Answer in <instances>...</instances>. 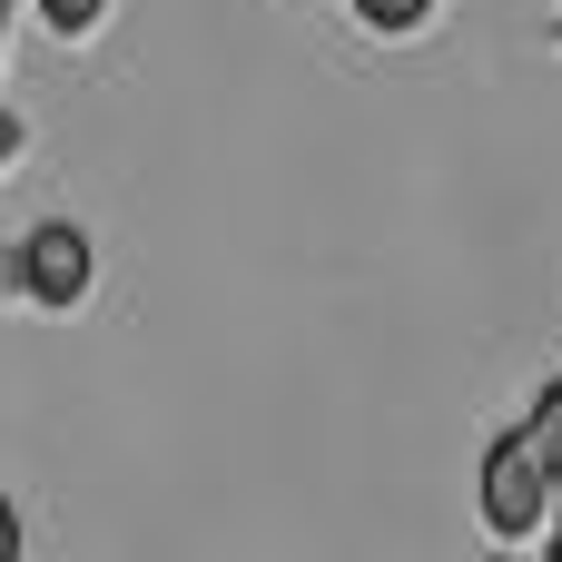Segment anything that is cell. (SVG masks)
Returning <instances> with one entry per match:
<instances>
[{
  "instance_id": "8fae6325",
  "label": "cell",
  "mask_w": 562,
  "mask_h": 562,
  "mask_svg": "<svg viewBox=\"0 0 562 562\" xmlns=\"http://www.w3.org/2000/svg\"><path fill=\"white\" fill-rule=\"evenodd\" d=\"M484 562H524V553H484Z\"/></svg>"
},
{
  "instance_id": "3957f363",
  "label": "cell",
  "mask_w": 562,
  "mask_h": 562,
  "mask_svg": "<svg viewBox=\"0 0 562 562\" xmlns=\"http://www.w3.org/2000/svg\"><path fill=\"white\" fill-rule=\"evenodd\" d=\"M524 435H533V454L553 464V484H562V375L533 395V415H524Z\"/></svg>"
},
{
  "instance_id": "6da1fadb",
  "label": "cell",
  "mask_w": 562,
  "mask_h": 562,
  "mask_svg": "<svg viewBox=\"0 0 562 562\" xmlns=\"http://www.w3.org/2000/svg\"><path fill=\"white\" fill-rule=\"evenodd\" d=\"M474 514H484L494 543H533V533H553L562 484H553V464L533 454L524 425H504V435L484 445V464H474Z\"/></svg>"
},
{
  "instance_id": "4fadbf2b",
  "label": "cell",
  "mask_w": 562,
  "mask_h": 562,
  "mask_svg": "<svg viewBox=\"0 0 562 562\" xmlns=\"http://www.w3.org/2000/svg\"><path fill=\"white\" fill-rule=\"evenodd\" d=\"M553 30H562V20H553Z\"/></svg>"
},
{
  "instance_id": "ba28073f",
  "label": "cell",
  "mask_w": 562,
  "mask_h": 562,
  "mask_svg": "<svg viewBox=\"0 0 562 562\" xmlns=\"http://www.w3.org/2000/svg\"><path fill=\"white\" fill-rule=\"evenodd\" d=\"M10 286H20V247H10V257H0V296H10Z\"/></svg>"
},
{
  "instance_id": "7c38bea8",
  "label": "cell",
  "mask_w": 562,
  "mask_h": 562,
  "mask_svg": "<svg viewBox=\"0 0 562 562\" xmlns=\"http://www.w3.org/2000/svg\"><path fill=\"white\" fill-rule=\"evenodd\" d=\"M553 533H562V514H553Z\"/></svg>"
},
{
  "instance_id": "9c48e42d",
  "label": "cell",
  "mask_w": 562,
  "mask_h": 562,
  "mask_svg": "<svg viewBox=\"0 0 562 562\" xmlns=\"http://www.w3.org/2000/svg\"><path fill=\"white\" fill-rule=\"evenodd\" d=\"M10 10H20V0H0V49H10Z\"/></svg>"
},
{
  "instance_id": "30bf717a",
  "label": "cell",
  "mask_w": 562,
  "mask_h": 562,
  "mask_svg": "<svg viewBox=\"0 0 562 562\" xmlns=\"http://www.w3.org/2000/svg\"><path fill=\"white\" fill-rule=\"evenodd\" d=\"M543 562H562V533H543Z\"/></svg>"
},
{
  "instance_id": "52a82bcc",
  "label": "cell",
  "mask_w": 562,
  "mask_h": 562,
  "mask_svg": "<svg viewBox=\"0 0 562 562\" xmlns=\"http://www.w3.org/2000/svg\"><path fill=\"white\" fill-rule=\"evenodd\" d=\"M20 148H30V128H20V109H0V168H10Z\"/></svg>"
},
{
  "instance_id": "7a4b0ae2",
  "label": "cell",
  "mask_w": 562,
  "mask_h": 562,
  "mask_svg": "<svg viewBox=\"0 0 562 562\" xmlns=\"http://www.w3.org/2000/svg\"><path fill=\"white\" fill-rule=\"evenodd\" d=\"M89 277H99V257H89V227L49 217V227H30V237H20V296H30V306L69 316V306L89 296Z\"/></svg>"
},
{
  "instance_id": "277c9868",
  "label": "cell",
  "mask_w": 562,
  "mask_h": 562,
  "mask_svg": "<svg viewBox=\"0 0 562 562\" xmlns=\"http://www.w3.org/2000/svg\"><path fill=\"white\" fill-rule=\"evenodd\" d=\"M425 10H435V0H356V20H366V30H385V40L425 30Z\"/></svg>"
},
{
  "instance_id": "5b68a950",
  "label": "cell",
  "mask_w": 562,
  "mask_h": 562,
  "mask_svg": "<svg viewBox=\"0 0 562 562\" xmlns=\"http://www.w3.org/2000/svg\"><path fill=\"white\" fill-rule=\"evenodd\" d=\"M99 10H109V0H40V20H49L59 40H89V30H99Z\"/></svg>"
},
{
  "instance_id": "8992f818",
  "label": "cell",
  "mask_w": 562,
  "mask_h": 562,
  "mask_svg": "<svg viewBox=\"0 0 562 562\" xmlns=\"http://www.w3.org/2000/svg\"><path fill=\"white\" fill-rule=\"evenodd\" d=\"M20 553H30V543H20V504L0 494V562H20Z\"/></svg>"
}]
</instances>
